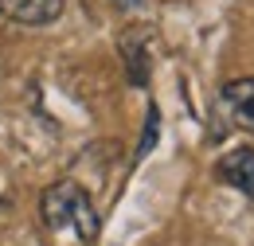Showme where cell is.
<instances>
[{"label": "cell", "mask_w": 254, "mask_h": 246, "mask_svg": "<svg viewBox=\"0 0 254 246\" xmlns=\"http://www.w3.org/2000/svg\"><path fill=\"white\" fill-rule=\"evenodd\" d=\"M39 211H43V223L51 231H63V227H74V235L82 243H94L98 239V211L90 203V195L74 180H59L43 191L39 199Z\"/></svg>", "instance_id": "obj_1"}, {"label": "cell", "mask_w": 254, "mask_h": 246, "mask_svg": "<svg viewBox=\"0 0 254 246\" xmlns=\"http://www.w3.org/2000/svg\"><path fill=\"white\" fill-rule=\"evenodd\" d=\"M63 4L66 0H0V16L24 28H47L63 16Z\"/></svg>", "instance_id": "obj_2"}, {"label": "cell", "mask_w": 254, "mask_h": 246, "mask_svg": "<svg viewBox=\"0 0 254 246\" xmlns=\"http://www.w3.org/2000/svg\"><path fill=\"white\" fill-rule=\"evenodd\" d=\"M118 47H122V59H126L129 82H133V86H149V31L145 28L122 31Z\"/></svg>", "instance_id": "obj_3"}, {"label": "cell", "mask_w": 254, "mask_h": 246, "mask_svg": "<svg viewBox=\"0 0 254 246\" xmlns=\"http://www.w3.org/2000/svg\"><path fill=\"white\" fill-rule=\"evenodd\" d=\"M215 176L223 184H231L235 191H243V195L254 199V149H231L215 164Z\"/></svg>", "instance_id": "obj_4"}, {"label": "cell", "mask_w": 254, "mask_h": 246, "mask_svg": "<svg viewBox=\"0 0 254 246\" xmlns=\"http://www.w3.org/2000/svg\"><path fill=\"white\" fill-rule=\"evenodd\" d=\"M223 102L235 110L243 125H254V78H231L223 86Z\"/></svg>", "instance_id": "obj_5"}, {"label": "cell", "mask_w": 254, "mask_h": 246, "mask_svg": "<svg viewBox=\"0 0 254 246\" xmlns=\"http://www.w3.org/2000/svg\"><path fill=\"white\" fill-rule=\"evenodd\" d=\"M157 125H160L157 106H149V122H145V137H141V149H137V156H145L153 145H157Z\"/></svg>", "instance_id": "obj_6"}, {"label": "cell", "mask_w": 254, "mask_h": 246, "mask_svg": "<svg viewBox=\"0 0 254 246\" xmlns=\"http://www.w3.org/2000/svg\"><path fill=\"white\" fill-rule=\"evenodd\" d=\"M114 4H118V8H137L141 0H114Z\"/></svg>", "instance_id": "obj_7"}]
</instances>
